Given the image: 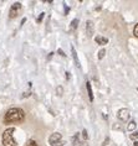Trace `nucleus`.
Masks as SVG:
<instances>
[{
	"label": "nucleus",
	"instance_id": "1",
	"mask_svg": "<svg viewBox=\"0 0 138 146\" xmlns=\"http://www.w3.org/2000/svg\"><path fill=\"white\" fill-rule=\"evenodd\" d=\"M25 118V114L24 111L19 108H11L6 111L5 114V118H4V121L6 124H10V123H20L23 121Z\"/></svg>",
	"mask_w": 138,
	"mask_h": 146
},
{
	"label": "nucleus",
	"instance_id": "2",
	"mask_svg": "<svg viewBox=\"0 0 138 146\" xmlns=\"http://www.w3.org/2000/svg\"><path fill=\"white\" fill-rule=\"evenodd\" d=\"M3 144L4 146H17L16 141L14 139V129L10 127V129H6L3 134Z\"/></svg>",
	"mask_w": 138,
	"mask_h": 146
},
{
	"label": "nucleus",
	"instance_id": "3",
	"mask_svg": "<svg viewBox=\"0 0 138 146\" xmlns=\"http://www.w3.org/2000/svg\"><path fill=\"white\" fill-rule=\"evenodd\" d=\"M49 141H50V145L51 146H61L62 145V137H61V134H59V133L52 134L51 136H50Z\"/></svg>",
	"mask_w": 138,
	"mask_h": 146
},
{
	"label": "nucleus",
	"instance_id": "4",
	"mask_svg": "<svg viewBox=\"0 0 138 146\" xmlns=\"http://www.w3.org/2000/svg\"><path fill=\"white\" fill-rule=\"evenodd\" d=\"M117 116L122 120V121H128V119H129L131 115H129L128 109H121V110H118Z\"/></svg>",
	"mask_w": 138,
	"mask_h": 146
},
{
	"label": "nucleus",
	"instance_id": "5",
	"mask_svg": "<svg viewBox=\"0 0 138 146\" xmlns=\"http://www.w3.org/2000/svg\"><path fill=\"white\" fill-rule=\"evenodd\" d=\"M20 9H21V5L19 3H15V4L11 6V9H10V17H15Z\"/></svg>",
	"mask_w": 138,
	"mask_h": 146
},
{
	"label": "nucleus",
	"instance_id": "6",
	"mask_svg": "<svg viewBox=\"0 0 138 146\" xmlns=\"http://www.w3.org/2000/svg\"><path fill=\"white\" fill-rule=\"evenodd\" d=\"M95 41L98 43V45H106V43L108 42V40L105 38V37H101V36H97V37L95 38Z\"/></svg>",
	"mask_w": 138,
	"mask_h": 146
},
{
	"label": "nucleus",
	"instance_id": "7",
	"mask_svg": "<svg viewBox=\"0 0 138 146\" xmlns=\"http://www.w3.org/2000/svg\"><path fill=\"white\" fill-rule=\"evenodd\" d=\"M86 87H87V92H88V96H90V100H93V94H92V89H91V83L87 82Z\"/></svg>",
	"mask_w": 138,
	"mask_h": 146
},
{
	"label": "nucleus",
	"instance_id": "8",
	"mask_svg": "<svg viewBox=\"0 0 138 146\" xmlns=\"http://www.w3.org/2000/svg\"><path fill=\"white\" fill-rule=\"evenodd\" d=\"M127 129H128L129 131L134 130V129H136V123H134V121H131V123L128 124V126H127Z\"/></svg>",
	"mask_w": 138,
	"mask_h": 146
},
{
	"label": "nucleus",
	"instance_id": "9",
	"mask_svg": "<svg viewBox=\"0 0 138 146\" xmlns=\"http://www.w3.org/2000/svg\"><path fill=\"white\" fill-rule=\"evenodd\" d=\"M71 51H72V54H74V58H75L76 64L80 66V63H78V60H77V56H76V51H75V48H71Z\"/></svg>",
	"mask_w": 138,
	"mask_h": 146
},
{
	"label": "nucleus",
	"instance_id": "10",
	"mask_svg": "<svg viewBox=\"0 0 138 146\" xmlns=\"http://www.w3.org/2000/svg\"><path fill=\"white\" fill-rule=\"evenodd\" d=\"M26 146H38V144H36L34 140H30V141L27 142V145H26Z\"/></svg>",
	"mask_w": 138,
	"mask_h": 146
},
{
	"label": "nucleus",
	"instance_id": "11",
	"mask_svg": "<svg viewBox=\"0 0 138 146\" xmlns=\"http://www.w3.org/2000/svg\"><path fill=\"white\" fill-rule=\"evenodd\" d=\"M133 32H134V36H136V37H138V24L136 25V26H134Z\"/></svg>",
	"mask_w": 138,
	"mask_h": 146
},
{
	"label": "nucleus",
	"instance_id": "12",
	"mask_svg": "<svg viewBox=\"0 0 138 146\" xmlns=\"http://www.w3.org/2000/svg\"><path fill=\"white\" fill-rule=\"evenodd\" d=\"M103 56H105V50H102V51H100V53H98V58L101 60V58H103Z\"/></svg>",
	"mask_w": 138,
	"mask_h": 146
},
{
	"label": "nucleus",
	"instance_id": "13",
	"mask_svg": "<svg viewBox=\"0 0 138 146\" xmlns=\"http://www.w3.org/2000/svg\"><path fill=\"white\" fill-rule=\"evenodd\" d=\"M131 137H132V139H138V133L132 134V135H131Z\"/></svg>",
	"mask_w": 138,
	"mask_h": 146
},
{
	"label": "nucleus",
	"instance_id": "14",
	"mask_svg": "<svg viewBox=\"0 0 138 146\" xmlns=\"http://www.w3.org/2000/svg\"><path fill=\"white\" fill-rule=\"evenodd\" d=\"M83 137L87 139V133H86V131H83Z\"/></svg>",
	"mask_w": 138,
	"mask_h": 146
},
{
	"label": "nucleus",
	"instance_id": "15",
	"mask_svg": "<svg viewBox=\"0 0 138 146\" xmlns=\"http://www.w3.org/2000/svg\"><path fill=\"white\" fill-rule=\"evenodd\" d=\"M133 146H138V141H134L133 142Z\"/></svg>",
	"mask_w": 138,
	"mask_h": 146
},
{
	"label": "nucleus",
	"instance_id": "16",
	"mask_svg": "<svg viewBox=\"0 0 138 146\" xmlns=\"http://www.w3.org/2000/svg\"><path fill=\"white\" fill-rule=\"evenodd\" d=\"M137 92H138V89H137Z\"/></svg>",
	"mask_w": 138,
	"mask_h": 146
}]
</instances>
